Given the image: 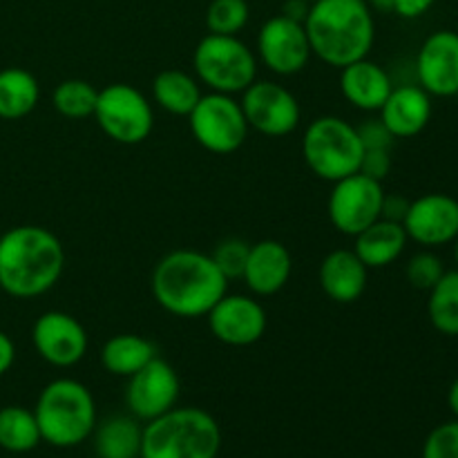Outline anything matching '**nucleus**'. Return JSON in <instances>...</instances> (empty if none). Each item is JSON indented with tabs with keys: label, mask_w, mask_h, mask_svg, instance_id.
I'll return each instance as SVG.
<instances>
[{
	"label": "nucleus",
	"mask_w": 458,
	"mask_h": 458,
	"mask_svg": "<svg viewBox=\"0 0 458 458\" xmlns=\"http://www.w3.org/2000/svg\"><path fill=\"white\" fill-rule=\"evenodd\" d=\"M228 284L210 253L192 249L170 250L150 277L152 298L174 318H206L228 293Z\"/></svg>",
	"instance_id": "obj_1"
},
{
	"label": "nucleus",
	"mask_w": 458,
	"mask_h": 458,
	"mask_svg": "<svg viewBox=\"0 0 458 458\" xmlns=\"http://www.w3.org/2000/svg\"><path fill=\"white\" fill-rule=\"evenodd\" d=\"M65 271V249L49 228L13 226L0 235V289L16 300L40 298Z\"/></svg>",
	"instance_id": "obj_2"
},
{
	"label": "nucleus",
	"mask_w": 458,
	"mask_h": 458,
	"mask_svg": "<svg viewBox=\"0 0 458 458\" xmlns=\"http://www.w3.org/2000/svg\"><path fill=\"white\" fill-rule=\"evenodd\" d=\"M313 56L338 67L369 56L376 43L374 12L365 0H318L304 18Z\"/></svg>",
	"instance_id": "obj_3"
},
{
	"label": "nucleus",
	"mask_w": 458,
	"mask_h": 458,
	"mask_svg": "<svg viewBox=\"0 0 458 458\" xmlns=\"http://www.w3.org/2000/svg\"><path fill=\"white\" fill-rule=\"evenodd\" d=\"M222 429L201 407H173L143 425L139 458H217Z\"/></svg>",
	"instance_id": "obj_4"
},
{
	"label": "nucleus",
	"mask_w": 458,
	"mask_h": 458,
	"mask_svg": "<svg viewBox=\"0 0 458 458\" xmlns=\"http://www.w3.org/2000/svg\"><path fill=\"white\" fill-rule=\"evenodd\" d=\"M34 416L43 443L65 450L81 445L94 434L97 401L81 380L56 378L40 389Z\"/></svg>",
	"instance_id": "obj_5"
},
{
	"label": "nucleus",
	"mask_w": 458,
	"mask_h": 458,
	"mask_svg": "<svg viewBox=\"0 0 458 458\" xmlns=\"http://www.w3.org/2000/svg\"><path fill=\"white\" fill-rule=\"evenodd\" d=\"M302 157L307 168L322 182L334 183L358 173L362 159L358 128L343 116H318L302 134Z\"/></svg>",
	"instance_id": "obj_6"
},
{
	"label": "nucleus",
	"mask_w": 458,
	"mask_h": 458,
	"mask_svg": "<svg viewBox=\"0 0 458 458\" xmlns=\"http://www.w3.org/2000/svg\"><path fill=\"white\" fill-rule=\"evenodd\" d=\"M258 56L240 36L206 34L192 52L195 79L210 92L242 94L258 79Z\"/></svg>",
	"instance_id": "obj_7"
},
{
	"label": "nucleus",
	"mask_w": 458,
	"mask_h": 458,
	"mask_svg": "<svg viewBox=\"0 0 458 458\" xmlns=\"http://www.w3.org/2000/svg\"><path fill=\"white\" fill-rule=\"evenodd\" d=\"M92 116L103 134L121 146H139L155 130L152 101L130 83H110L98 89Z\"/></svg>",
	"instance_id": "obj_8"
},
{
	"label": "nucleus",
	"mask_w": 458,
	"mask_h": 458,
	"mask_svg": "<svg viewBox=\"0 0 458 458\" xmlns=\"http://www.w3.org/2000/svg\"><path fill=\"white\" fill-rule=\"evenodd\" d=\"M186 119L195 141L213 155H233L244 146L250 132L244 110L233 94H201Z\"/></svg>",
	"instance_id": "obj_9"
},
{
	"label": "nucleus",
	"mask_w": 458,
	"mask_h": 458,
	"mask_svg": "<svg viewBox=\"0 0 458 458\" xmlns=\"http://www.w3.org/2000/svg\"><path fill=\"white\" fill-rule=\"evenodd\" d=\"M331 186L334 188L327 199V215L335 231L347 237H356L376 219H380L385 199L383 183L362 173H353Z\"/></svg>",
	"instance_id": "obj_10"
},
{
	"label": "nucleus",
	"mask_w": 458,
	"mask_h": 458,
	"mask_svg": "<svg viewBox=\"0 0 458 458\" xmlns=\"http://www.w3.org/2000/svg\"><path fill=\"white\" fill-rule=\"evenodd\" d=\"M240 106L249 128L264 137H286L298 130L302 119V107L295 94L277 81L255 79L242 92Z\"/></svg>",
	"instance_id": "obj_11"
},
{
	"label": "nucleus",
	"mask_w": 458,
	"mask_h": 458,
	"mask_svg": "<svg viewBox=\"0 0 458 458\" xmlns=\"http://www.w3.org/2000/svg\"><path fill=\"white\" fill-rule=\"evenodd\" d=\"M255 56L268 72L277 76H295L309 65L313 52L304 22L282 13L268 18L258 31Z\"/></svg>",
	"instance_id": "obj_12"
},
{
	"label": "nucleus",
	"mask_w": 458,
	"mask_h": 458,
	"mask_svg": "<svg viewBox=\"0 0 458 458\" xmlns=\"http://www.w3.org/2000/svg\"><path fill=\"white\" fill-rule=\"evenodd\" d=\"M31 343L40 360L58 369L79 365L89 349L88 329L67 311H45L31 327Z\"/></svg>",
	"instance_id": "obj_13"
},
{
	"label": "nucleus",
	"mask_w": 458,
	"mask_h": 458,
	"mask_svg": "<svg viewBox=\"0 0 458 458\" xmlns=\"http://www.w3.org/2000/svg\"><path fill=\"white\" fill-rule=\"evenodd\" d=\"M125 387V405L128 411L141 423L155 420L177 407L182 394V380L168 360L157 356L146 367L132 374Z\"/></svg>",
	"instance_id": "obj_14"
},
{
	"label": "nucleus",
	"mask_w": 458,
	"mask_h": 458,
	"mask_svg": "<svg viewBox=\"0 0 458 458\" xmlns=\"http://www.w3.org/2000/svg\"><path fill=\"white\" fill-rule=\"evenodd\" d=\"M210 334L228 347H250L267 334L268 316L255 295L226 293L208 316Z\"/></svg>",
	"instance_id": "obj_15"
},
{
	"label": "nucleus",
	"mask_w": 458,
	"mask_h": 458,
	"mask_svg": "<svg viewBox=\"0 0 458 458\" xmlns=\"http://www.w3.org/2000/svg\"><path fill=\"white\" fill-rule=\"evenodd\" d=\"M403 226L407 237L423 249L452 244L458 235V199L445 192H428L410 201Z\"/></svg>",
	"instance_id": "obj_16"
},
{
	"label": "nucleus",
	"mask_w": 458,
	"mask_h": 458,
	"mask_svg": "<svg viewBox=\"0 0 458 458\" xmlns=\"http://www.w3.org/2000/svg\"><path fill=\"white\" fill-rule=\"evenodd\" d=\"M416 79L429 97L458 94V34L438 30L423 40L416 56Z\"/></svg>",
	"instance_id": "obj_17"
},
{
	"label": "nucleus",
	"mask_w": 458,
	"mask_h": 458,
	"mask_svg": "<svg viewBox=\"0 0 458 458\" xmlns=\"http://www.w3.org/2000/svg\"><path fill=\"white\" fill-rule=\"evenodd\" d=\"M293 258L291 250L277 240H259L250 244L242 280L255 298H271L280 293L291 280Z\"/></svg>",
	"instance_id": "obj_18"
},
{
	"label": "nucleus",
	"mask_w": 458,
	"mask_h": 458,
	"mask_svg": "<svg viewBox=\"0 0 458 458\" xmlns=\"http://www.w3.org/2000/svg\"><path fill=\"white\" fill-rule=\"evenodd\" d=\"M432 97L420 85H394L378 110V119L394 139H411L432 121Z\"/></svg>",
	"instance_id": "obj_19"
},
{
	"label": "nucleus",
	"mask_w": 458,
	"mask_h": 458,
	"mask_svg": "<svg viewBox=\"0 0 458 458\" xmlns=\"http://www.w3.org/2000/svg\"><path fill=\"white\" fill-rule=\"evenodd\" d=\"M318 282L331 302L353 304L365 295L369 268L362 264L353 249H335L322 259Z\"/></svg>",
	"instance_id": "obj_20"
},
{
	"label": "nucleus",
	"mask_w": 458,
	"mask_h": 458,
	"mask_svg": "<svg viewBox=\"0 0 458 458\" xmlns=\"http://www.w3.org/2000/svg\"><path fill=\"white\" fill-rule=\"evenodd\" d=\"M392 89L394 83L389 72L380 63L369 61V56L349 63L340 70V92L356 110L378 112Z\"/></svg>",
	"instance_id": "obj_21"
},
{
	"label": "nucleus",
	"mask_w": 458,
	"mask_h": 458,
	"mask_svg": "<svg viewBox=\"0 0 458 458\" xmlns=\"http://www.w3.org/2000/svg\"><path fill=\"white\" fill-rule=\"evenodd\" d=\"M353 240H356L353 250H356L358 258L369 271H376V268H385L396 262L405 253L410 237H407L403 224L380 217L365 231L358 233Z\"/></svg>",
	"instance_id": "obj_22"
},
{
	"label": "nucleus",
	"mask_w": 458,
	"mask_h": 458,
	"mask_svg": "<svg viewBox=\"0 0 458 458\" xmlns=\"http://www.w3.org/2000/svg\"><path fill=\"white\" fill-rule=\"evenodd\" d=\"M201 83L186 70H161L152 79V106L174 116H188L201 98Z\"/></svg>",
	"instance_id": "obj_23"
},
{
	"label": "nucleus",
	"mask_w": 458,
	"mask_h": 458,
	"mask_svg": "<svg viewBox=\"0 0 458 458\" xmlns=\"http://www.w3.org/2000/svg\"><path fill=\"white\" fill-rule=\"evenodd\" d=\"M157 353L155 343L137 334H116L103 344L101 349V365L107 374L116 378H130L137 374L141 367L155 360Z\"/></svg>",
	"instance_id": "obj_24"
},
{
	"label": "nucleus",
	"mask_w": 458,
	"mask_h": 458,
	"mask_svg": "<svg viewBox=\"0 0 458 458\" xmlns=\"http://www.w3.org/2000/svg\"><path fill=\"white\" fill-rule=\"evenodd\" d=\"M94 452L98 458H139L141 454V420L130 416H110L94 428Z\"/></svg>",
	"instance_id": "obj_25"
},
{
	"label": "nucleus",
	"mask_w": 458,
	"mask_h": 458,
	"mask_svg": "<svg viewBox=\"0 0 458 458\" xmlns=\"http://www.w3.org/2000/svg\"><path fill=\"white\" fill-rule=\"evenodd\" d=\"M38 79L25 67L0 70V119L18 121L38 107Z\"/></svg>",
	"instance_id": "obj_26"
},
{
	"label": "nucleus",
	"mask_w": 458,
	"mask_h": 458,
	"mask_svg": "<svg viewBox=\"0 0 458 458\" xmlns=\"http://www.w3.org/2000/svg\"><path fill=\"white\" fill-rule=\"evenodd\" d=\"M43 443L34 410L7 405L0 410V447L12 454H27Z\"/></svg>",
	"instance_id": "obj_27"
},
{
	"label": "nucleus",
	"mask_w": 458,
	"mask_h": 458,
	"mask_svg": "<svg viewBox=\"0 0 458 458\" xmlns=\"http://www.w3.org/2000/svg\"><path fill=\"white\" fill-rule=\"evenodd\" d=\"M428 316L434 329L443 335H458V268L445 271L429 291Z\"/></svg>",
	"instance_id": "obj_28"
},
{
	"label": "nucleus",
	"mask_w": 458,
	"mask_h": 458,
	"mask_svg": "<svg viewBox=\"0 0 458 458\" xmlns=\"http://www.w3.org/2000/svg\"><path fill=\"white\" fill-rule=\"evenodd\" d=\"M98 89L94 88L89 81L83 79H67L54 88L52 103L54 110L61 116L72 121L88 119L94 114V107H97Z\"/></svg>",
	"instance_id": "obj_29"
},
{
	"label": "nucleus",
	"mask_w": 458,
	"mask_h": 458,
	"mask_svg": "<svg viewBox=\"0 0 458 458\" xmlns=\"http://www.w3.org/2000/svg\"><path fill=\"white\" fill-rule=\"evenodd\" d=\"M250 7L246 0H210L206 9V27L208 34L240 36L249 25Z\"/></svg>",
	"instance_id": "obj_30"
},
{
	"label": "nucleus",
	"mask_w": 458,
	"mask_h": 458,
	"mask_svg": "<svg viewBox=\"0 0 458 458\" xmlns=\"http://www.w3.org/2000/svg\"><path fill=\"white\" fill-rule=\"evenodd\" d=\"M250 244L240 237H226V240L219 242L213 249L210 258L217 264L219 271L224 273L228 282L242 280V273H244L246 259H249Z\"/></svg>",
	"instance_id": "obj_31"
},
{
	"label": "nucleus",
	"mask_w": 458,
	"mask_h": 458,
	"mask_svg": "<svg viewBox=\"0 0 458 458\" xmlns=\"http://www.w3.org/2000/svg\"><path fill=\"white\" fill-rule=\"evenodd\" d=\"M443 273H445V267H443V259L438 258L432 250H420L414 258H410L405 267L407 282H410L414 289L419 291H432L437 286V282L441 280Z\"/></svg>",
	"instance_id": "obj_32"
},
{
	"label": "nucleus",
	"mask_w": 458,
	"mask_h": 458,
	"mask_svg": "<svg viewBox=\"0 0 458 458\" xmlns=\"http://www.w3.org/2000/svg\"><path fill=\"white\" fill-rule=\"evenodd\" d=\"M423 458H458V419L438 425L428 434Z\"/></svg>",
	"instance_id": "obj_33"
},
{
	"label": "nucleus",
	"mask_w": 458,
	"mask_h": 458,
	"mask_svg": "<svg viewBox=\"0 0 458 458\" xmlns=\"http://www.w3.org/2000/svg\"><path fill=\"white\" fill-rule=\"evenodd\" d=\"M356 128L362 143V150H392L394 141H396L380 119L365 121V123L356 125Z\"/></svg>",
	"instance_id": "obj_34"
},
{
	"label": "nucleus",
	"mask_w": 458,
	"mask_h": 458,
	"mask_svg": "<svg viewBox=\"0 0 458 458\" xmlns=\"http://www.w3.org/2000/svg\"><path fill=\"white\" fill-rule=\"evenodd\" d=\"M389 170H392V150H362L358 173L367 174V177L383 183L385 177L389 174Z\"/></svg>",
	"instance_id": "obj_35"
},
{
	"label": "nucleus",
	"mask_w": 458,
	"mask_h": 458,
	"mask_svg": "<svg viewBox=\"0 0 458 458\" xmlns=\"http://www.w3.org/2000/svg\"><path fill=\"white\" fill-rule=\"evenodd\" d=\"M407 208H410V199H405L403 195H387V192H385L380 217L389 219V222L403 224V219H405L407 215Z\"/></svg>",
	"instance_id": "obj_36"
},
{
	"label": "nucleus",
	"mask_w": 458,
	"mask_h": 458,
	"mask_svg": "<svg viewBox=\"0 0 458 458\" xmlns=\"http://www.w3.org/2000/svg\"><path fill=\"white\" fill-rule=\"evenodd\" d=\"M434 3L437 0H396L394 13H398L401 18H420L432 9Z\"/></svg>",
	"instance_id": "obj_37"
},
{
	"label": "nucleus",
	"mask_w": 458,
	"mask_h": 458,
	"mask_svg": "<svg viewBox=\"0 0 458 458\" xmlns=\"http://www.w3.org/2000/svg\"><path fill=\"white\" fill-rule=\"evenodd\" d=\"M16 362V344L9 338V334L0 331V376L7 374Z\"/></svg>",
	"instance_id": "obj_38"
},
{
	"label": "nucleus",
	"mask_w": 458,
	"mask_h": 458,
	"mask_svg": "<svg viewBox=\"0 0 458 458\" xmlns=\"http://www.w3.org/2000/svg\"><path fill=\"white\" fill-rule=\"evenodd\" d=\"M309 9H311V3H309V0H286L284 9H282V16L293 18V21L298 22H304Z\"/></svg>",
	"instance_id": "obj_39"
},
{
	"label": "nucleus",
	"mask_w": 458,
	"mask_h": 458,
	"mask_svg": "<svg viewBox=\"0 0 458 458\" xmlns=\"http://www.w3.org/2000/svg\"><path fill=\"white\" fill-rule=\"evenodd\" d=\"M369 4L371 12H380V13H394V4L396 0H365Z\"/></svg>",
	"instance_id": "obj_40"
},
{
	"label": "nucleus",
	"mask_w": 458,
	"mask_h": 458,
	"mask_svg": "<svg viewBox=\"0 0 458 458\" xmlns=\"http://www.w3.org/2000/svg\"><path fill=\"white\" fill-rule=\"evenodd\" d=\"M447 405H450L452 414H454L458 419V378L454 380V383H452L450 392H447Z\"/></svg>",
	"instance_id": "obj_41"
},
{
	"label": "nucleus",
	"mask_w": 458,
	"mask_h": 458,
	"mask_svg": "<svg viewBox=\"0 0 458 458\" xmlns=\"http://www.w3.org/2000/svg\"><path fill=\"white\" fill-rule=\"evenodd\" d=\"M454 259H456V264H458V235H456V240H454Z\"/></svg>",
	"instance_id": "obj_42"
},
{
	"label": "nucleus",
	"mask_w": 458,
	"mask_h": 458,
	"mask_svg": "<svg viewBox=\"0 0 458 458\" xmlns=\"http://www.w3.org/2000/svg\"><path fill=\"white\" fill-rule=\"evenodd\" d=\"M309 3H318V0H309Z\"/></svg>",
	"instance_id": "obj_43"
}]
</instances>
